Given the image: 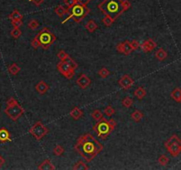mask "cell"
<instances>
[{"label":"cell","mask_w":181,"mask_h":170,"mask_svg":"<svg viewBox=\"0 0 181 170\" xmlns=\"http://www.w3.org/2000/svg\"><path fill=\"white\" fill-rule=\"evenodd\" d=\"M75 150L85 161L91 162L102 152L103 145L91 133H86L77 139L75 144Z\"/></svg>","instance_id":"1"},{"label":"cell","mask_w":181,"mask_h":170,"mask_svg":"<svg viewBox=\"0 0 181 170\" xmlns=\"http://www.w3.org/2000/svg\"><path fill=\"white\" fill-rule=\"evenodd\" d=\"M130 7L131 3L128 0H102L98 5L103 14L109 15L115 21Z\"/></svg>","instance_id":"2"},{"label":"cell","mask_w":181,"mask_h":170,"mask_svg":"<svg viewBox=\"0 0 181 170\" xmlns=\"http://www.w3.org/2000/svg\"><path fill=\"white\" fill-rule=\"evenodd\" d=\"M116 127V122L114 119L102 118L97 121V123L92 127V130L97 134L98 137L101 139H106L115 130Z\"/></svg>","instance_id":"3"},{"label":"cell","mask_w":181,"mask_h":170,"mask_svg":"<svg viewBox=\"0 0 181 170\" xmlns=\"http://www.w3.org/2000/svg\"><path fill=\"white\" fill-rule=\"evenodd\" d=\"M68 17L61 22V24H65L69 20H73L75 22L79 23L90 13V8L87 6V4H83L80 3H76L72 7L68 8Z\"/></svg>","instance_id":"4"},{"label":"cell","mask_w":181,"mask_h":170,"mask_svg":"<svg viewBox=\"0 0 181 170\" xmlns=\"http://www.w3.org/2000/svg\"><path fill=\"white\" fill-rule=\"evenodd\" d=\"M4 113L13 121H16L23 113L24 108L18 103L14 98H10L6 102V107L4 109Z\"/></svg>","instance_id":"5"},{"label":"cell","mask_w":181,"mask_h":170,"mask_svg":"<svg viewBox=\"0 0 181 170\" xmlns=\"http://www.w3.org/2000/svg\"><path fill=\"white\" fill-rule=\"evenodd\" d=\"M36 36L41 43V47L44 50L49 49L57 39L55 35L52 31H50V29L47 28H44L38 34L36 35Z\"/></svg>","instance_id":"6"},{"label":"cell","mask_w":181,"mask_h":170,"mask_svg":"<svg viewBox=\"0 0 181 170\" xmlns=\"http://www.w3.org/2000/svg\"><path fill=\"white\" fill-rule=\"evenodd\" d=\"M164 146L172 157H178L181 153V140L177 135L171 136L164 144Z\"/></svg>","instance_id":"7"},{"label":"cell","mask_w":181,"mask_h":170,"mask_svg":"<svg viewBox=\"0 0 181 170\" xmlns=\"http://www.w3.org/2000/svg\"><path fill=\"white\" fill-rule=\"evenodd\" d=\"M29 131H30V134L37 141L42 140L49 133V130L41 121H36V123L30 129Z\"/></svg>","instance_id":"8"},{"label":"cell","mask_w":181,"mask_h":170,"mask_svg":"<svg viewBox=\"0 0 181 170\" xmlns=\"http://www.w3.org/2000/svg\"><path fill=\"white\" fill-rule=\"evenodd\" d=\"M57 69L58 71L67 79H72L74 74H75V69L71 68L66 61L61 60L57 64Z\"/></svg>","instance_id":"9"},{"label":"cell","mask_w":181,"mask_h":170,"mask_svg":"<svg viewBox=\"0 0 181 170\" xmlns=\"http://www.w3.org/2000/svg\"><path fill=\"white\" fill-rule=\"evenodd\" d=\"M118 84H119V86H120L123 90L127 91V90L131 89V88L133 86V84H134V80H133L129 74H124V75H123V76L119 79Z\"/></svg>","instance_id":"10"},{"label":"cell","mask_w":181,"mask_h":170,"mask_svg":"<svg viewBox=\"0 0 181 170\" xmlns=\"http://www.w3.org/2000/svg\"><path fill=\"white\" fill-rule=\"evenodd\" d=\"M116 51L120 53H123L124 55H129L132 53V52H133L132 47L131 45V41L126 40L123 43H121L119 44L116 45Z\"/></svg>","instance_id":"11"},{"label":"cell","mask_w":181,"mask_h":170,"mask_svg":"<svg viewBox=\"0 0 181 170\" xmlns=\"http://www.w3.org/2000/svg\"><path fill=\"white\" fill-rule=\"evenodd\" d=\"M91 82H92L91 79L85 74H82L76 80V84L81 89H86L88 86H90Z\"/></svg>","instance_id":"12"},{"label":"cell","mask_w":181,"mask_h":170,"mask_svg":"<svg viewBox=\"0 0 181 170\" xmlns=\"http://www.w3.org/2000/svg\"><path fill=\"white\" fill-rule=\"evenodd\" d=\"M157 46V43L152 39L149 38L147 40H146L143 43L140 44V48L142 49V51L144 52H152L153 50H154Z\"/></svg>","instance_id":"13"},{"label":"cell","mask_w":181,"mask_h":170,"mask_svg":"<svg viewBox=\"0 0 181 170\" xmlns=\"http://www.w3.org/2000/svg\"><path fill=\"white\" fill-rule=\"evenodd\" d=\"M49 88H50L49 85H48L45 82H44V81L39 82L38 83H36V86H35L36 91L39 94H41V95L45 94V93L49 91Z\"/></svg>","instance_id":"14"},{"label":"cell","mask_w":181,"mask_h":170,"mask_svg":"<svg viewBox=\"0 0 181 170\" xmlns=\"http://www.w3.org/2000/svg\"><path fill=\"white\" fill-rule=\"evenodd\" d=\"M37 169L39 170H54L55 169V166L52 164L51 160L46 159L37 167Z\"/></svg>","instance_id":"15"},{"label":"cell","mask_w":181,"mask_h":170,"mask_svg":"<svg viewBox=\"0 0 181 170\" xmlns=\"http://www.w3.org/2000/svg\"><path fill=\"white\" fill-rule=\"evenodd\" d=\"M11 140L12 139H11L10 132L5 128H1L0 129V142L5 143V142H10Z\"/></svg>","instance_id":"16"},{"label":"cell","mask_w":181,"mask_h":170,"mask_svg":"<svg viewBox=\"0 0 181 170\" xmlns=\"http://www.w3.org/2000/svg\"><path fill=\"white\" fill-rule=\"evenodd\" d=\"M54 12H55V13H56L60 18H62V17H64V16H66V15L69 14V10H68V8H66V7L61 5V4H60V5H57V6L55 7Z\"/></svg>","instance_id":"17"},{"label":"cell","mask_w":181,"mask_h":170,"mask_svg":"<svg viewBox=\"0 0 181 170\" xmlns=\"http://www.w3.org/2000/svg\"><path fill=\"white\" fill-rule=\"evenodd\" d=\"M99 26L98 24L93 21V20H90L86 24H85V29H87L88 32L90 33H93L96 31V29H98Z\"/></svg>","instance_id":"18"},{"label":"cell","mask_w":181,"mask_h":170,"mask_svg":"<svg viewBox=\"0 0 181 170\" xmlns=\"http://www.w3.org/2000/svg\"><path fill=\"white\" fill-rule=\"evenodd\" d=\"M146 91L145 89H144L143 87H141V86L138 87V88L135 90V91H134V96H135L139 100H142L146 97Z\"/></svg>","instance_id":"19"},{"label":"cell","mask_w":181,"mask_h":170,"mask_svg":"<svg viewBox=\"0 0 181 170\" xmlns=\"http://www.w3.org/2000/svg\"><path fill=\"white\" fill-rule=\"evenodd\" d=\"M69 115L72 117L74 120H78L83 116V112L79 107H74L72 110L69 112Z\"/></svg>","instance_id":"20"},{"label":"cell","mask_w":181,"mask_h":170,"mask_svg":"<svg viewBox=\"0 0 181 170\" xmlns=\"http://www.w3.org/2000/svg\"><path fill=\"white\" fill-rule=\"evenodd\" d=\"M155 58L159 60V61H163L167 58V52L163 48H159L156 52H155Z\"/></svg>","instance_id":"21"},{"label":"cell","mask_w":181,"mask_h":170,"mask_svg":"<svg viewBox=\"0 0 181 170\" xmlns=\"http://www.w3.org/2000/svg\"><path fill=\"white\" fill-rule=\"evenodd\" d=\"M143 117H144V114H143L140 111H139V110H135V111L132 112V114H131V118H132L135 122H140V121L142 120Z\"/></svg>","instance_id":"22"},{"label":"cell","mask_w":181,"mask_h":170,"mask_svg":"<svg viewBox=\"0 0 181 170\" xmlns=\"http://www.w3.org/2000/svg\"><path fill=\"white\" fill-rule=\"evenodd\" d=\"M22 18H23V15L18 10H14L9 15V19L11 21H22Z\"/></svg>","instance_id":"23"},{"label":"cell","mask_w":181,"mask_h":170,"mask_svg":"<svg viewBox=\"0 0 181 170\" xmlns=\"http://www.w3.org/2000/svg\"><path fill=\"white\" fill-rule=\"evenodd\" d=\"M171 97L173 100H175L176 102H180L181 99V90L180 88H176L174 89V91L171 92Z\"/></svg>","instance_id":"24"},{"label":"cell","mask_w":181,"mask_h":170,"mask_svg":"<svg viewBox=\"0 0 181 170\" xmlns=\"http://www.w3.org/2000/svg\"><path fill=\"white\" fill-rule=\"evenodd\" d=\"M73 169L75 170H88L89 169V167L83 161V160H79L77 161L74 167H73Z\"/></svg>","instance_id":"25"},{"label":"cell","mask_w":181,"mask_h":170,"mask_svg":"<svg viewBox=\"0 0 181 170\" xmlns=\"http://www.w3.org/2000/svg\"><path fill=\"white\" fill-rule=\"evenodd\" d=\"M20 71H21V68H20L16 63H13V64L8 68V72H9L12 75H16Z\"/></svg>","instance_id":"26"},{"label":"cell","mask_w":181,"mask_h":170,"mask_svg":"<svg viewBox=\"0 0 181 170\" xmlns=\"http://www.w3.org/2000/svg\"><path fill=\"white\" fill-rule=\"evenodd\" d=\"M91 115H92V117L96 121H100V119L103 118V113H102V112H101L100 110H99V109L93 110L92 113H91Z\"/></svg>","instance_id":"27"},{"label":"cell","mask_w":181,"mask_h":170,"mask_svg":"<svg viewBox=\"0 0 181 170\" xmlns=\"http://www.w3.org/2000/svg\"><path fill=\"white\" fill-rule=\"evenodd\" d=\"M98 74L101 77V78H108L109 75L111 74V72L109 71L108 68H100L98 72Z\"/></svg>","instance_id":"28"},{"label":"cell","mask_w":181,"mask_h":170,"mask_svg":"<svg viewBox=\"0 0 181 170\" xmlns=\"http://www.w3.org/2000/svg\"><path fill=\"white\" fill-rule=\"evenodd\" d=\"M115 20L113 18H111L109 15H105V17L102 19V22L106 27H110L113 23H114Z\"/></svg>","instance_id":"29"},{"label":"cell","mask_w":181,"mask_h":170,"mask_svg":"<svg viewBox=\"0 0 181 170\" xmlns=\"http://www.w3.org/2000/svg\"><path fill=\"white\" fill-rule=\"evenodd\" d=\"M122 104H123V105L124 107H126V108H130V107L133 105V100H132V98H130V97H126V98H124V99L122 100Z\"/></svg>","instance_id":"30"},{"label":"cell","mask_w":181,"mask_h":170,"mask_svg":"<svg viewBox=\"0 0 181 170\" xmlns=\"http://www.w3.org/2000/svg\"><path fill=\"white\" fill-rule=\"evenodd\" d=\"M64 152H65V150H64V148L61 145H56L53 148V153L56 156H61L64 153Z\"/></svg>","instance_id":"31"},{"label":"cell","mask_w":181,"mask_h":170,"mask_svg":"<svg viewBox=\"0 0 181 170\" xmlns=\"http://www.w3.org/2000/svg\"><path fill=\"white\" fill-rule=\"evenodd\" d=\"M169 161H170V160L166 155H161L158 159V163L161 166H166L169 163Z\"/></svg>","instance_id":"32"},{"label":"cell","mask_w":181,"mask_h":170,"mask_svg":"<svg viewBox=\"0 0 181 170\" xmlns=\"http://www.w3.org/2000/svg\"><path fill=\"white\" fill-rule=\"evenodd\" d=\"M64 61H66V62H67V63H68V64H69V65L71 67V68H74L75 70L77 68V66H78V65H77V63H76V62H75V61L73 60L72 58H71L69 55H68V57H67V58L64 60Z\"/></svg>","instance_id":"33"},{"label":"cell","mask_w":181,"mask_h":170,"mask_svg":"<svg viewBox=\"0 0 181 170\" xmlns=\"http://www.w3.org/2000/svg\"><path fill=\"white\" fill-rule=\"evenodd\" d=\"M21 30L20 29V28H14L12 31H11V35L14 38V39H18L21 35Z\"/></svg>","instance_id":"34"},{"label":"cell","mask_w":181,"mask_h":170,"mask_svg":"<svg viewBox=\"0 0 181 170\" xmlns=\"http://www.w3.org/2000/svg\"><path fill=\"white\" fill-rule=\"evenodd\" d=\"M28 27H29L31 30H36V29H38V27H39V23H38V21H37L36 20H31V21L29 22Z\"/></svg>","instance_id":"35"},{"label":"cell","mask_w":181,"mask_h":170,"mask_svg":"<svg viewBox=\"0 0 181 170\" xmlns=\"http://www.w3.org/2000/svg\"><path fill=\"white\" fill-rule=\"evenodd\" d=\"M115 109H114L111 105H108V106L104 109V113H105L107 116H109V117H111L113 114H115Z\"/></svg>","instance_id":"36"},{"label":"cell","mask_w":181,"mask_h":170,"mask_svg":"<svg viewBox=\"0 0 181 170\" xmlns=\"http://www.w3.org/2000/svg\"><path fill=\"white\" fill-rule=\"evenodd\" d=\"M68 53L65 52V51H63V50H61L59 52H58V54H57V57L60 59V60H64L67 57H68Z\"/></svg>","instance_id":"37"},{"label":"cell","mask_w":181,"mask_h":170,"mask_svg":"<svg viewBox=\"0 0 181 170\" xmlns=\"http://www.w3.org/2000/svg\"><path fill=\"white\" fill-rule=\"evenodd\" d=\"M31 46L34 49H37V48H39L41 46V43H40V42H39V40H38V38H37L36 35L34 37V39L31 41Z\"/></svg>","instance_id":"38"},{"label":"cell","mask_w":181,"mask_h":170,"mask_svg":"<svg viewBox=\"0 0 181 170\" xmlns=\"http://www.w3.org/2000/svg\"><path fill=\"white\" fill-rule=\"evenodd\" d=\"M131 45H132L133 51H136V50H138L140 47V42L138 40H132V41H131Z\"/></svg>","instance_id":"39"},{"label":"cell","mask_w":181,"mask_h":170,"mask_svg":"<svg viewBox=\"0 0 181 170\" xmlns=\"http://www.w3.org/2000/svg\"><path fill=\"white\" fill-rule=\"evenodd\" d=\"M77 2H76V0H64V4L67 5V7L68 8H70V7H72L74 4H75Z\"/></svg>","instance_id":"40"},{"label":"cell","mask_w":181,"mask_h":170,"mask_svg":"<svg viewBox=\"0 0 181 170\" xmlns=\"http://www.w3.org/2000/svg\"><path fill=\"white\" fill-rule=\"evenodd\" d=\"M12 21V24L14 28H21L23 25L22 21Z\"/></svg>","instance_id":"41"},{"label":"cell","mask_w":181,"mask_h":170,"mask_svg":"<svg viewBox=\"0 0 181 170\" xmlns=\"http://www.w3.org/2000/svg\"><path fill=\"white\" fill-rule=\"evenodd\" d=\"M30 3L34 4L35 5H40L41 4H43L45 0H29Z\"/></svg>","instance_id":"42"},{"label":"cell","mask_w":181,"mask_h":170,"mask_svg":"<svg viewBox=\"0 0 181 170\" xmlns=\"http://www.w3.org/2000/svg\"><path fill=\"white\" fill-rule=\"evenodd\" d=\"M92 0H76L77 3H80V4H88Z\"/></svg>","instance_id":"43"},{"label":"cell","mask_w":181,"mask_h":170,"mask_svg":"<svg viewBox=\"0 0 181 170\" xmlns=\"http://www.w3.org/2000/svg\"><path fill=\"white\" fill-rule=\"evenodd\" d=\"M4 163H5V160H4V158H3V157H2V156L0 155V168H1V167H2V166H3V165L4 164Z\"/></svg>","instance_id":"44"},{"label":"cell","mask_w":181,"mask_h":170,"mask_svg":"<svg viewBox=\"0 0 181 170\" xmlns=\"http://www.w3.org/2000/svg\"><path fill=\"white\" fill-rule=\"evenodd\" d=\"M180 103H181V99H180Z\"/></svg>","instance_id":"45"}]
</instances>
